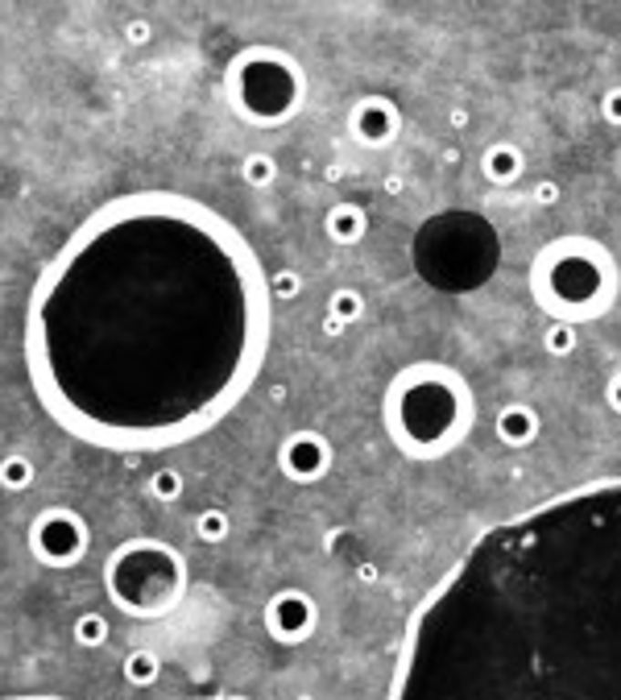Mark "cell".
Here are the masks:
<instances>
[{
    "mask_svg": "<svg viewBox=\"0 0 621 700\" xmlns=\"http://www.w3.org/2000/svg\"><path fill=\"white\" fill-rule=\"evenodd\" d=\"M270 352V274L182 191H129L58 245L29 290L26 373L67 435L162 452L207 435Z\"/></svg>",
    "mask_w": 621,
    "mask_h": 700,
    "instance_id": "1",
    "label": "cell"
},
{
    "mask_svg": "<svg viewBox=\"0 0 621 700\" xmlns=\"http://www.w3.org/2000/svg\"><path fill=\"white\" fill-rule=\"evenodd\" d=\"M469 390L443 365H410L386 394V427L410 456H440L469 431Z\"/></svg>",
    "mask_w": 621,
    "mask_h": 700,
    "instance_id": "2",
    "label": "cell"
},
{
    "mask_svg": "<svg viewBox=\"0 0 621 700\" xmlns=\"http://www.w3.org/2000/svg\"><path fill=\"white\" fill-rule=\"evenodd\" d=\"M99 580L112 610L137 622H158L187 597V559L166 538L133 535L109 551Z\"/></svg>",
    "mask_w": 621,
    "mask_h": 700,
    "instance_id": "3",
    "label": "cell"
},
{
    "mask_svg": "<svg viewBox=\"0 0 621 700\" xmlns=\"http://www.w3.org/2000/svg\"><path fill=\"white\" fill-rule=\"evenodd\" d=\"M224 91L236 117L262 129H278L298 117L306 99V75L298 58L278 46H244L228 63Z\"/></svg>",
    "mask_w": 621,
    "mask_h": 700,
    "instance_id": "4",
    "label": "cell"
},
{
    "mask_svg": "<svg viewBox=\"0 0 621 700\" xmlns=\"http://www.w3.org/2000/svg\"><path fill=\"white\" fill-rule=\"evenodd\" d=\"M29 556L42 568H75L91 548V530L71 506H46L29 522Z\"/></svg>",
    "mask_w": 621,
    "mask_h": 700,
    "instance_id": "5",
    "label": "cell"
},
{
    "mask_svg": "<svg viewBox=\"0 0 621 700\" xmlns=\"http://www.w3.org/2000/svg\"><path fill=\"white\" fill-rule=\"evenodd\" d=\"M316 626H319V610H316V601H311V592L282 589L265 601V630H270L274 643L298 646L316 634Z\"/></svg>",
    "mask_w": 621,
    "mask_h": 700,
    "instance_id": "6",
    "label": "cell"
},
{
    "mask_svg": "<svg viewBox=\"0 0 621 700\" xmlns=\"http://www.w3.org/2000/svg\"><path fill=\"white\" fill-rule=\"evenodd\" d=\"M278 468L298 485H311L332 468V448L319 431H295L278 448Z\"/></svg>",
    "mask_w": 621,
    "mask_h": 700,
    "instance_id": "7",
    "label": "cell"
},
{
    "mask_svg": "<svg viewBox=\"0 0 621 700\" xmlns=\"http://www.w3.org/2000/svg\"><path fill=\"white\" fill-rule=\"evenodd\" d=\"M348 125H352V133H357V141H365V145H389L398 137V108L389 104L386 96H365V99H357V108H352V117H348Z\"/></svg>",
    "mask_w": 621,
    "mask_h": 700,
    "instance_id": "8",
    "label": "cell"
},
{
    "mask_svg": "<svg viewBox=\"0 0 621 700\" xmlns=\"http://www.w3.org/2000/svg\"><path fill=\"white\" fill-rule=\"evenodd\" d=\"M497 435H502V444H510V448H523V444H531L534 435H539V414L523 402L502 406V414H497Z\"/></svg>",
    "mask_w": 621,
    "mask_h": 700,
    "instance_id": "9",
    "label": "cell"
},
{
    "mask_svg": "<svg viewBox=\"0 0 621 700\" xmlns=\"http://www.w3.org/2000/svg\"><path fill=\"white\" fill-rule=\"evenodd\" d=\"M324 228L336 245H357L360 236H365V228H369V220H365V212H360L357 204H336L332 212L324 215Z\"/></svg>",
    "mask_w": 621,
    "mask_h": 700,
    "instance_id": "10",
    "label": "cell"
},
{
    "mask_svg": "<svg viewBox=\"0 0 621 700\" xmlns=\"http://www.w3.org/2000/svg\"><path fill=\"white\" fill-rule=\"evenodd\" d=\"M120 675H125V684H133V688H150V684H158V675H162V659H158V651H150V646H133V651L120 659Z\"/></svg>",
    "mask_w": 621,
    "mask_h": 700,
    "instance_id": "11",
    "label": "cell"
},
{
    "mask_svg": "<svg viewBox=\"0 0 621 700\" xmlns=\"http://www.w3.org/2000/svg\"><path fill=\"white\" fill-rule=\"evenodd\" d=\"M481 166H485V179L489 183H513L518 174H523V153L502 141V145H493V150L485 153V162H481Z\"/></svg>",
    "mask_w": 621,
    "mask_h": 700,
    "instance_id": "12",
    "label": "cell"
},
{
    "mask_svg": "<svg viewBox=\"0 0 621 700\" xmlns=\"http://www.w3.org/2000/svg\"><path fill=\"white\" fill-rule=\"evenodd\" d=\"M37 468L26 452H9V456H0V489H9V494H26L29 485H34Z\"/></svg>",
    "mask_w": 621,
    "mask_h": 700,
    "instance_id": "13",
    "label": "cell"
},
{
    "mask_svg": "<svg viewBox=\"0 0 621 700\" xmlns=\"http://www.w3.org/2000/svg\"><path fill=\"white\" fill-rule=\"evenodd\" d=\"M195 535H199V543H207V548L224 543V538L233 535V514H228L224 506H207V510H199L195 514Z\"/></svg>",
    "mask_w": 621,
    "mask_h": 700,
    "instance_id": "14",
    "label": "cell"
},
{
    "mask_svg": "<svg viewBox=\"0 0 621 700\" xmlns=\"http://www.w3.org/2000/svg\"><path fill=\"white\" fill-rule=\"evenodd\" d=\"M71 634H75V643H79L83 651H96V646H104V643H109L112 626H109V618H104L99 610H83L79 618H75Z\"/></svg>",
    "mask_w": 621,
    "mask_h": 700,
    "instance_id": "15",
    "label": "cell"
},
{
    "mask_svg": "<svg viewBox=\"0 0 621 700\" xmlns=\"http://www.w3.org/2000/svg\"><path fill=\"white\" fill-rule=\"evenodd\" d=\"M360 315H365V295H360V290H352V287L332 290V298H327V319L348 328V323H357Z\"/></svg>",
    "mask_w": 621,
    "mask_h": 700,
    "instance_id": "16",
    "label": "cell"
},
{
    "mask_svg": "<svg viewBox=\"0 0 621 700\" xmlns=\"http://www.w3.org/2000/svg\"><path fill=\"white\" fill-rule=\"evenodd\" d=\"M182 494H187V481H182L179 468H153V476H150L153 502H179Z\"/></svg>",
    "mask_w": 621,
    "mask_h": 700,
    "instance_id": "17",
    "label": "cell"
},
{
    "mask_svg": "<svg viewBox=\"0 0 621 700\" xmlns=\"http://www.w3.org/2000/svg\"><path fill=\"white\" fill-rule=\"evenodd\" d=\"M241 179L249 183V187H270L274 179H278V162L270 158V153H249V158L241 162Z\"/></svg>",
    "mask_w": 621,
    "mask_h": 700,
    "instance_id": "18",
    "label": "cell"
},
{
    "mask_svg": "<svg viewBox=\"0 0 621 700\" xmlns=\"http://www.w3.org/2000/svg\"><path fill=\"white\" fill-rule=\"evenodd\" d=\"M298 290H303V278L295 269H274L270 274V303H290Z\"/></svg>",
    "mask_w": 621,
    "mask_h": 700,
    "instance_id": "19",
    "label": "cell"
},
{
    "mask_svg": "<svg viewBox=\"0 0 621 700\" xmlns=\"http://www.w3.org/2000/svg\"><path fill=\"white\" fill-rule=\"evenodd\" d=\"M576 328L572 323H551L547 328V352H555V357H567V352H576Z\"/></svg>",
    "mask_w": 621,
    "mask_h": 700,
    "instance_id": "20",
    "label": "cell"
},
{
    "mask_svg": "<svg viewBox=\"0 0 621 700\" xmlns=\"http://www.w3.org/2000/svg\"><path fill=\"white\" fill-rule=\"evenodd\" d=\"M601 112H605V120H613V125H621V88L605 91V99H601Z\"/></svg>",
    "mask_w": 621,
    "mask_h": 700,
    "instance_id": "21",
    "label": "cell"
},
{
    "mask_svg": "<svg viewBox=\"0 0 621 700\" xmlns=\"http://www.w3.org/2000/svg\"><path fill=\"white\" fill-rule=\"evenodd\" d=\"M605 398H609V406L621 414V369L609 377V390H605Z\"/></svg>",
    "mask_w": 621,
    "mask_h": 700,
    "instance_id": "22",
    "label": "cell"
},
{
    "mask_svg": "<svg viewBox=\"0 0 621 700\" xmlns=\"http://www.w3.org/2000/svg\"><path fill=\"white\" fill-rule=\"evenodd\" d=\"M555 199H559V187H555V183H539V187H534V204L547 207V204H555Z\"/></svg>",
    "mask_w": 621,
    "mask_h": 700,
    "instance_id": "23",
    "label": "cell"
},
{
    "mask_svg": "<svg viewBox=\"0 0 621 700\" xmlns=\"http://www.w3.org/2000/svg\"><path fill=\"white\" fill-rule=\"evenodd\" d=\"M129 42H150V26H145V21H129Z\"/></svg>",
    "mask_w": 621,
    "mask_h": 700,
    "instance_id": "24",
    "label": "cell"
},
{
    "mask_svg": "<svg viewBox=\"0 0 621 700\" xmlns=\"http://www.w3.org/2000/svg\"><path fill=\"white\" fill-rule=\"evenodd\" d=\"M5 700H67V696H5Z\"/></svg>",
    "mask_w": 621,
    "mask_h": 700,
    "instance_id": "25",
    "label": "cell"
},
{
    "mask_svg": "<svg viewBox=\"0 0 621 700\" xmlns=\"http://www.w3.org/2000/svg\"><path fill=\"white\" fill-rule=\"evenodd\" d=\"M224 700H249V696H224Z\"/></svg>",
    "mask_w": 621,
    "mask_h": 700,
    "instance_id": "26",
    "label": "cell"
}]
</instances>
